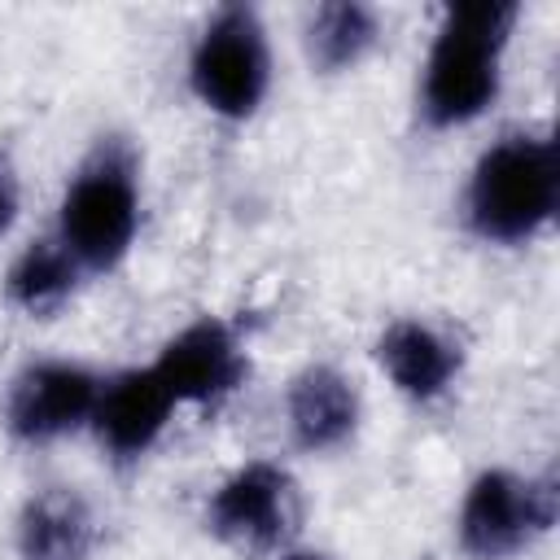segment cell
I'll list each match as a JSON object with an SVG mask.
<instances>
[{"label":"cell","instance_id":"5","mask_svg":"<svg viewBox=\"0 0 560 560\" xmlns=\"http://www.w3.org/2000/svg\"><path fill=\"white\" fill-rule=\"evenodd\" d=\"M556 512L560 490L551 472L481 468L459 499V551L472 560H512L556 525Z\"/></svg>","mask_w":560,"mask_h":560},{"label":"cell","instance_id":"7","mask_svg":"<svg viewBox=\"0 0 560 560\" xmlns=\"http://www.w3.org/2000/svg\"><path fill=\"white\" fill-rule=\"evenodd\" d=\"M149 368L171 389L175 407H214L241 389L249 359H245V346L228 319L197 315L175 337L162 341V350Z\"/></svg>","mask_w":560,"mask_h":560},{"label":"cell","instance_id":"10","mask_svg":"<svg viewBox=\"0 0 560 560\" xmlns=\"http://www.w3.org/2000/svg\"><path fill=\"white\" fill-rule=\"evenodd\" d=\"M376 363L402 398L433 402L455 385V376L464 368V350L438 324H429L420 315H402V319L381 328Z\"/></svg>","mask_w":560,"mask_h":560},{"label":"cell","instance_id":"16","mask_svg":"<svg viewBox=\"0 0 560 560\" xmlns=\"http://www.w3.org/2000/svg\"><path fill=\"white\" fill-rule=\"evenodd\" d=\"M284 560H328V556H319V551H293V556H284Z\"/></svg>","mask_w":560,"mask_h":560},{"label":"cell","instance_id":"2","mask_svg":"<svg viewBox=\"0 0 560 560\" xmlns=\"http://www.w3.org/2000/svg\"><path fill=\"white\" fill-rule=\"evenodd\" d=\"M560 206V149L547 131H503L468 171L464 214L486 245H529Z\"/></svg>","mask_w":560,"mask_h":560},{"label":"cell","instance_id":"3","mask_svg":"<svg viewBox=\"0 0 560 560\" xmlns=\"http://www.w3.org/2000/svg\"><path fill=\"white\" fill-rule=\"evenodd\" d=\"M140 232V179L136 153L118 140H101L57 206V241L83 267V276L114 271Z\"/></svg>","mask_w":560,"mask_h":560},{"label":"cell","instance_id":"13","mask_svg":"<svg viewBox=\"0 0 560 560\" xmlns=\"http://www.w3.org/2000/svg\"><path fill=\"white\" fill-rule=\"evenodd\" d=\"M381 39V13L363 0H328L306 22V57L319 74L354 70Z\"/></svg>","mask_w":560,"mask_h":560},{"label":"cell","instance_id":"4","mask_svg":"<svg viewBox=\"0 0 560 560\" xmlns=\"http://www.w3.org/2000/svg\"><path fill=\"white\" fill-rule=\"evenodd\" d=\"M188 88L214 118L258 114L271 88V44L254 4H223L206 18L188 52Z\"/></svg>","mask_w":560,"mask_h":560},{"label":"cell","instance_id":"6","mask_svg":"<svg viewBox=\"0 0 560 560\" xmlns=\"http://www.w3.org/2000/svg\"><path fill=\"white\" fill-rule=\"evenodd\" d=\"M302 499L289 468L271 459H249L232 468L206 499V529L241 551H276L298 529Z\"/></svg>","mask_w":560,"mask_h":560},{"label":"cell","instance_id":"12","mask_svg":"<svg viewBox=\"0 0 560 560\" xmlns=\"http://www.w3.org/2000/svg\"><path fill=\"white\" fill-rule=\"evenodd\" d=\"M18 560H92L96 551V516L92 503L74 486L35 490L13 525Z\"/></svg>","mask_w":560,"mask_h":560},{"label":"cell","instance_id":"9","mask_svg":"<svg viewBox=\"0 0 560 560\" xmlns=\"http://www.w3.org/2000/svg\"><path fill=\"white\" fill-rule=\"evenodd\" d=\"M175 411L179 407L153 368H127L105 376L88 429L96 433V442L114 464H136L158 446Z\"/></svg>","mask_w":560,"mask_h":560},{"label":"cell","instance_id":"11","mask_svg":"<svg viewBox=\"0 0 560 560\" xmlns=\"http://www.w3.org/2000/svg\"><path fill=\"white\" fill-rule=\"evenodd\" d=\"M363 416L354 381L332 363H306L284 389V420L293 446L324 455L354 438Z\"/></svg>","mask_w":560,"mask_h":560},{"label":"cell","instance_id":"8","mask_svg":"<svg viewBox=\"0 0 560 560\" xmlns=\"http://www.w3.org/2000/svg\"><path fill=\"white\" fill-rule=\"evenodd\" d=\"M105 376H96L83 363L70 359H39L26 363L4 402V424L22 442H57L66 433H79L92 424L96 398Z\"/></svg>","mask_w":560,"mask_h":560},{"label":"cell","instance_id":"1","mask_svg":"<svg viewBox=\"0 0 560 560\" xmlns=\"http://www.w3.org/2000/svg\"><path fill=\"white\" fill-rule=\"evenodd\" d=\"M516 18V0H468L442 9L420 70V118L433 131L468 127L499 101Z\"/></svg>","mask_w":560,"mask_h":560},{"label":"cell","instance_id":"15","mask_svg":"<svg viewBox=\"0 0 560 560\" xmlns=\"http://www.w3.org/2000/svg\"><path fill=\"white\" fill-rule=\"evenodd\" d=\"M18 206H22V197H18V175H13L9 158H0V236L13 228Z\"/></svg>","mask_w":560,"mask_h":560},{"label":"cell","instance_id":"14","mask_svg":"<svg viewBox=\"0 0 560 560\" xmlns=\"http://www.w3.org/2000/svg\"><path fill=\"white\" fill-rule=\"evenodd\" d=\"M79 280H83V267L70 258V249L52 232V236L31 241L13 258L9 276H4V293L26 315H52V311H61L70 302V293L79 289Z\"/></svg>","mask_w":560,"mask_h":560}]
</instances>
